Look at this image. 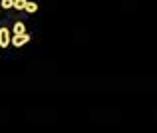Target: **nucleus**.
Wrapping results in <instances>:
<instances>
[{
  "instance_id": "obj_1",
  "label": "nucleus",
  "mask_w": 157,
  "mask_h": 133,
  "mask_svg": "<svg viewBox=\"0 0 157 133\" xmlns=\"http://www.w3.org/2000/svg\"><path fill=\"white\" fill-rule=\"evenodd\" d=\"M30 40H32V36L26 32V34H20V36H12V38H10V44L16 46V48H22V46H26Z\"/></svg>"
},
{
  "instance_id": "obj_2",
  "label": "nucleus",
  "mask_w": 157,
  "mask_h": 133,
  "mask_svg": "<svg viewBox=\"0 0 157 133\" xmlns=\"http://www.w3.org/2000/svg\"><path fill=\"white\" fill-rule=\"evenodd\" d=\"M10 30H8L6 26H2L0 28V48H8L10 46Z\"/></svg>"
},
{
  "instance_id": "obj_3",
  "label": "nucleus",
  "mask_w": 157,
  "mask_h": 133,
  "mask_svg": "<svg viewBox=\"0 0 157 133\" xmlns=\"http://www.w3.org/2000/svg\"><path fill=\"white\" fill-rule=\"evenodd\" d=\"M20 34H26V26H24V22H16L14 24V36H20Z\"/></svg>"
},
{
  "instance_id": "obj_4",
  "label": "nucleus",
  "mask_w": 157,
  "mask_h": 133,
  "mask_svg": "<svg viewBox=\"0 0 157 133\" xmlns=\"http://www.w3.org/2000/svg\"><path fill=\"white\" fill-rule=\"evenodd\" d=\"M24 10H26L28 14H34V12L38 10V4H36V2H30V0H28V2H26V6H24Z\"/></svg>"
},
{
  "instance_id": "obj_5",
  "label": "nucleus",
  "mask_w": 157,
  "mask_h": 133,
  "mask_svg": "<svg viewBox=\"0 0 157 133\" xmlns=\"http://www.w3.org/2000/svg\"><path fill=\"white\" fill-rule=\"evenodd\" d=\"M28 0H14V4H12V8H16V10H24V6H26Z\"/></svg>"
},
{
  "instance_id": "obj_6",
  "label": "nucleus",
  "mask_w": 157,
  "mask_h": 133,
  "mask_svg": "<svg viewBox=\"0 0 157 133\" xmlns=\"http://www.w3.org/2000/svg\"><path fill=\"white\" fill-rule=\"evenodd\" d=\"M12 4H14V0H2V2H0V6H2L4 10H8V8H12Z\"/></svg>"
}]
</instances>
